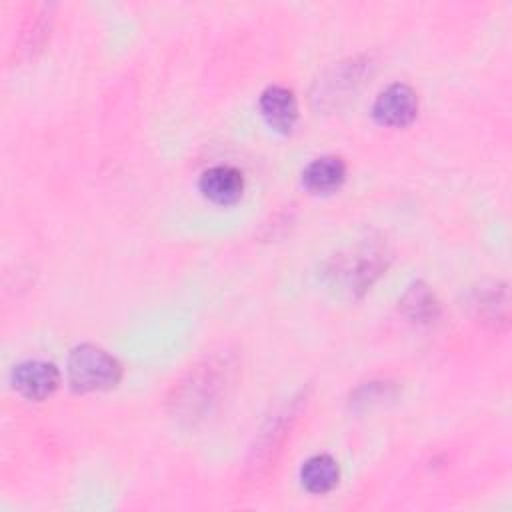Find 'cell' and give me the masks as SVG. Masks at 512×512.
I'll use <instances>...</instances> for the list:
<instances>
[{
	"label": "cell",
	"instance_id": "cell-1",
	"mask_svg": "<svg viewBox=\"0 0 512 512\" xmlns=\"http://www.w3.org/2000/svg\"><path fill=\"white\" fill-rule=\"evenodd\" d=\"M68 382L76 392L114 388L122 378L120 362L100 346L80 344L68 356Z\"/></svg>",
	"mask_w": 512,
	"mask_h": 512
},
{
	"label": "cell",
	"instance_id": "cell-2",
	"mask_svg": "<svg viewBox=\"0 0 512 512\" xmlns=\"http://www.w3.org/2000/svg\"><path fill=\"white\" fill-rule=\"evenodd\" d=\"M418 114V96L416 92L402 82L390 84L384 88L372 106V116L378 124L390 128L408 126Z\"/></svg>",
	"mask_w": 512,
	"mask_h": 512
},
{
	"label": "cell",
	"instance_id": "cell-3",
	"mask_svg": "<svg viewBox=\"0 0 512 512\" xmlns=\"http://www.w3.org/2000/svg\"><path fill=\"white\" fill-rule=\"evenodd\" d=\"M12 384L18 394L28 400H44L60 384V372L52 362L44 360H26L14 366Z\"/></svg>",
	"mask_w": 512,
	"mask_h": 512
},
{
	"label": "cell",
	"instance_id": "cell-4",
	"mask_svg": "<svg viewBox=\"0 0 512 512\" xmlns=\"http://www.w3.org/2000/svg\"><path fill=\"white\" fill-rule=\"evenodd\" d=\"M260 114L266 120V124L282 134L292 132L296 120H298V104L296 96L290 88L280 84H270L264 88L258 100Z\"/></svg>",
	"mask_w": 512,
	"mask_h": 512
},
{
	"label": "cell",
	"instance_id": "cell-5",
	"mask_svg": "<svg viewBox=\"0 0 512 512\" xmlns=\"http://www.w3.org/2000/svg\"><path fill=\"white\" fill-rule=\"evenodd\" d=\"M200 192L214 204H234L240 200L244 190V176L238 168L230 164H216L202 172L200 176Z\"/></svg>",
	"mask_w": 512,
	"mask_h": 512
},
{
	"label": "cell",
	"instance_id": "cell-6",
	"mask_svg": "<svg viewBox=\"0 0 512 512\" xmlns=\"http://www.w3.org/2000/svg\"><path fill=\"white\" fill-rule=\"evenodd\" d=\"M346 180V164L340 156H320L302 170V184L312 194H330Z\"/></svg>",
	"mask_w": 512,
	"mask_h": 512
},
{
	"label": "cell",
	"instance_id": "cell-7",
	"mask_svg": "<svg viewBox=\"0 0 512 512\" xmlns=\"http://www.w3.org/2000/svg\"><path fill=\"white\" fill-rule=\"evenodd\" d=\"M340 478L338 462L330 454H314L300 468V482L312 494L330 492Z\"/></svg>",
	"mask_w": 512,
	"mask_h": 512
},
{
	"label": "cell",
	"instance_id": "cell-8",
	"mask_svg": "<svg viewBox=\"0 0 512 512\" xmlns=\"http://www.w3.org/2000/svg\"><path fill=\"white\" fill-rule=\"evenodd\" d=\"M400 306L410 320L420 322V324H428V322L436 320L440 314V302L436 300L434 292L422 282L412 284L404 292Z\"/></svg>",
	"mask_w": 512,
	"mask_h": 512
}]
</instances>
